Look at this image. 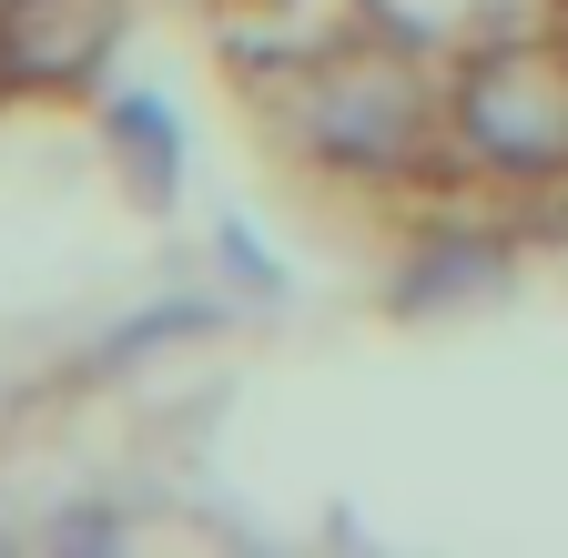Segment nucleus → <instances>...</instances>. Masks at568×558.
I'll return each mask as SVG.
<instances>
[{
	"mask_svg": "<svg viewBox=\"0 0 568 558\" xmlns=\"http://www.w3.org/2000/svg\"><path fill=\"white\" fill-rule=\"evenodd\" d=\"M467 132H477V153L508 163V173L568 163V82L538 72V61H497V72L467 82Z\"/></svg>",
	"mask_w": 568,
	"mask_h": 558,
	"instance_id": "f257e3e1",
	"label": "nucleus"
},
{
	"mask_svg": "<svg viewBox=\"0 0 568 558\" xmlns=\"http://www.w3.org/2000/svg\"><path fill=\"white\" fill-rule=\"evenodd\" d=\"M305 122H315V143L335 163H396V153H416V102L386 72H345L335 92L305 102Z\"/></svg>",
	"mask_w": 568,
	"mask_h": 558,
	"instance_id": "f03ea898",
	"label": "nucleus"
},
{
	"mask_svg": "<svg viewBox=\"0 0 568 558\" xmlns=\"http://www.w3.org/2000/svg\"><path fill=\"white\" fill-rule=\"evenodd\" d=\"M112 132H122V143H132V163H142V183H173V112L153 102V92H142V102H112Z\"/></svg>",
	"mask_w": 568,
	"mask_h": 558,
	"instance_id": "7ed1b4c3",
	"label": "nucleus"
},
{
	"mask_svg": "<svg viewBox=\"0 0 568 558\" xmlns=\"http://www.w3.org/2000/svg\"><path fill=\"white\" fill-rule=\"evenodd\" d=\"M487 285H497V254H487V244H477V254H467V244H447L426 274H406V305L426 315V305H447V295H487Z\"/></svg>",
	"mask_w": 568,
	"mask_h": 558,
	"instance_id": "20e7f679",
	"label": "nucleus"
}]
</instances>
